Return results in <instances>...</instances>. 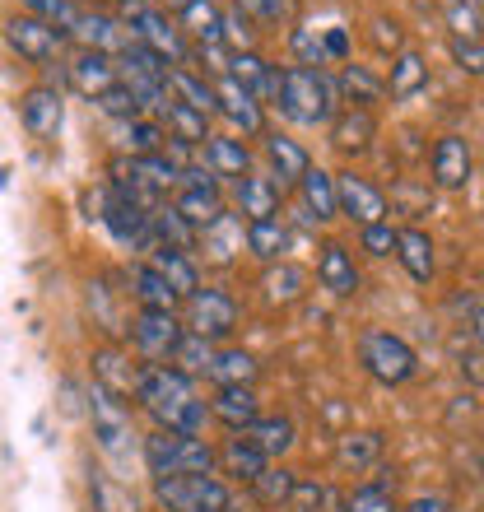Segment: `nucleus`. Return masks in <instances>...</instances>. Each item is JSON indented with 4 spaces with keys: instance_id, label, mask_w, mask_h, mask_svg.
I'll return each mask as SVG.
<instances>
[{
    "instance_id": "56",
    "label": "nucleus",
    "mask_w": 484,
    "mask_h": 512,
    "mask_svg": "<svg viewBox=\"0 0 484 512\" xmlns=\"http://www.w3.org/2000/svg\"><path fill=\"white\" fill-rule=\"evenodd\" d=\"M461 378L471 382V387H484V345H475V350L461 359Z\"/></svg>"
},
{
    "instance_id": "26",
    "label": "nucleus",
    "mask_w": 484,
    "mask_h": 512,
    "mask_svg": "<svg viewBox=\"0 0 484 512\" xmlns=\"http://www.w3.org/2000/svg\"><path fill=\"white\" fill-rule=\"evenodd\" d=\"M261 154L270 163V177L280 182V187H298V177L312 168V154L298 140H289L284 131H266L261 135Z\"/></svg>"
},
{
    "instance_id": "32",
    "label": "nucleus",
    "mask_w": 484,
    "mask_h": 512,
    "mask_svg": "<svg viewBox=\"0 0 484 512\" xmlns=\"http://www.w3.org/2000/svg\"><path fill=\"white\" fill-rule=\"evenodd\" d=\"M112 140H117L121 159H135V154H163L168 131L159 117H131V122H112Z\"/></svg>"
},
{
    "instance_id": "59",
    "label": "nucleus",
    "mask_w": 484,
    "mask_h": 512,
    "mask_svg": "<svg viewBox=\"0 0 484 512\" xmlns=\"http://www.w3.org/2000/svg\"><path fill=\"white\" fill-rule=\"evenodd\" d=\"M187 5H191V0H163V10H173V14H177V10H187Z\"/></svg>"
},
{
    "instance_id": "15",
    "label": "nucleus",
    "mask_w": 484,
    "mask_h": 512,
    "mask_svg": "<svg viewBox=\"0 0 484 512\" xmlns=\"http://www.w3.org/2000/svg\"><path fill=\"white\" fill-rule=\"evenodd\" d=\"M19 122L33 140H52L66 122V94L56 89V84H33L19 94Z\"/></svg>"
},
{
    "instance_id": "47",
    "label": "nucleus",
    "mask_w": 484,
    "mask_h": 512,
    "mask_svg": "<svg viewBox=\"0 0 484 512\" xmlns=\"http://www.w3.org/2000/svg\"><path fill=\"white\" fill-rule=\"evenodd\" d=\"M215 350L219 345H210V340H201V336H182V345H177V354H173V368H182L187 378H205L210 364H215Z\"/></svg>"
},
{
    "instance_id": "35",
    "label": "nucleus",
    "mask_w": 484,
    "mask_h": 512,
    "mask_svg": "<svg viewBox=\"0 0 484 512\" xmlns=\"http://www.w3.org/2000/svg\"><path fill=\"white\" fill-rule=\"evenodd\" d=\"M173 210L187 219L191 229L201 233V229H210L224 210H229V201H224V191H219V187H177Z\"/></svg>"
},
{
    "instance_id": "62",
    "label": "nucleus",
    "mask_w": 484,
    "mask_h": 512,
    "mask_svg": "<svg viewBox=\"0 0 484 512\" xmlns=\"http://www.w3.org/2000/svg\"><path fill=\"white\" fill-rule=\"evenodd\" d=\"M117 5H149V0H117Z\"/></svg>"
},
{
    "instance_id": "40",
    "label": "nucleus",
    "mask_w": 484,
    "mask_h": 512,
    "mask_svg": "<svg viewBox=\"0 0 484 512\" xmlns=\"http://www.w3.org/2000/svg\"><path fill=\"white\" fill-rule=\"evenodd\" d=\"M424 84H429V61H424V56L410 52V47L391 56V75H387V98H391V103L415 98Z\"/></svg>"
},
{
    "instance_id": "3",
    "label": "nucleus",
    "mask_w": 484,
    "mask_h": 512,
    "mask_svg": "<svg viewBox=\"0 0 484 512\" xmlns=\"http://www.w3.org/2000/svg\"><path fill=\"white\" fill-rule=\"evenodd\" d=\"M140 461L145 471L159 475H201L215 471V443L205 433H173V429H154L140 438Z\"/></svg>"
},
{
    "instance_id": "25",
    "label": "nucleus",
    "mask_w": 484,
    "mask_h": 512,
    "mask_svg": "<svg viewBox=\"0 0 484 512\" xmlns=\"http://www.w3.org/2000/svg\"><path fill=\"white\" fill-rule=\"evenodd\" d=\"M126 294L135 298V308H149V312H177L182 308V294H177L173 284L163 280L149 261H135V266L126 270Z\"/></svg>"
},
{
    "instance_id": "28",
    "label": "nucleus",
    "mask_w": 484,
    "mask_h": 512,
    "mask_svg": "<svg viewBox=\"0 0 484 512\" xmlns=\"http://www.w3.org/2000/svg\"><path fill=\"white\" fill-rule=\"evenodd\" d=\"M308 284H312V275L298 261H270L256 289H261V298H266L270 308H294V303H303Z\"/></svg>"
},
{
    "instance_id": "41",
    "label": "nucleus",
    "mask_w": 484,
    "mask_h": 512,
    "mask_svg": "<svg viewBox=\"0 0 484 512\" xmlns=\"http://www.w3.org/2000/svg\"><path fill=\"white\" fill-rule=\"evenodd\" d=\"M242 438L261 447L270 461H280L284 452L298 443V429H294V419H289V415H261L256 424H247V429H242Z\"/></svg>"
},
{
    "instance_id": "1",
    "label": "nucleus",
    "mask_w": 484,
    "mask_h": 512,
    "mask_svg": "<svg viewBox=\"0 0 484 512\" xmlns=\"http://www.w3.org/2000/svg\"><path fill=\"white\" fill-rule=\"evenodd\" d=\"M131 401L154 419V429H173V433H205L210 429V401L201 396L196 378H187V373L173 364L140 368V382H135Z\"/></svg>"
},
{
    "instance_id": "19",
    "label": "nucleus",
    "mask_w": 484,
    "mask_h": 512,
    "mask_svg": "<svg viewBox=\"0 0 484 512\" xmlns=\"http://www.w3.org/2000/svg\"><path fill=\"white\" fill-rule=\"evenodd\" d=\"M252 145L242 140V135H233V131H210V140L201 145V168H210V173L224 182V177H247L252 173Z\"/></svg>"
},
{
    "instance_id": "5",
    "label": "nucleus",
    "mask_w": 484,
    "mask_h": 512,
    "mask_svg": "<svg viewBox=\"0 0 484 512\" xmlns=\"http://www.w3.org/2000/svg\"><path fill=\"white\" fill-rule=\"evenodd\" d=\"M154 503L163 512H233V485L215 471L201 475H159Z\"/></svg>"
},
{
    "instance_id": "51",
    "label": "nucleus",
    "mask_w": 484,
    "mask_h": 512,
    "mask_svg": "<svg viewBox=\"0 0 484 512\" xmlns=\"http://www.w3.org/2000/svg\"><path fill=\"white\" fill-rule=\"evenodd\" d=\"M19 5H24V14L47 19L52 28H70L75 24V14H80V5H70V0H19Z\"/></svg>"
},
{
    "instance_id": "17",
    "label": "nucleus",
    "mask_w": 484,
    "mask_h": 512,
    "mask_svg": "<svg viewBox=\"0 0 484 512\" xmlns=\"http://www.w3.org/2000/svg\"><path fill=\"white\" fill-rule=\"evenodd\" d=\"M66 84L75 89L80 98H89L94 103L98 94H108V89H117L121 75H117V56H103V52H75L66 56Z\"/></svg>"
},
{
    "instance_id": "13",
    "label": "nucleus",
    "mask_w": 484,
    "mask_h": 512,
    "mask_svg": "<svg viewBox=\"0 0 484 512\" xmlns=\"http://www.w3.org/2000/svg\"><path fill=\"white\" fill-rule=\"evenodd\" d=\"M215 103H219L215 117H224V122L233 126V135H242V140H247V135H256V140H261V135L270 131L266 103H261L256 94H247L233 75H215Z\"/></svg>"
},
{
    "instance_id": "58",
    "label": "nucleus",
    "mask_w": 484,
    "mask_h": 512,
    "mask_svg": "<svg viewBox=\"0 0 484 512\" xmlns=\"http://www.w3.org/2000/svg\"><path fill=\"white\" fill-rule=\"evenodd\" d=\"M471 340L484 345V303H475V312H471Z\"/></svg>"
},
{
    "instance_id": "2",
    "label": "nucleus",
    "mask_w": 484,
    "mask_h": 512,
    "mask_svg": "<svg viewBox=\"0 0 484 512\" xmlns=\"http://www.w3.org/2000/svg\"><path fill=\"white\" fill-rule=\"evenodd\" d=\"M275 112L284 122L317 131L331 126L340 112V84L326 70H308V66H284L280 70V94H275Z\"/></svg>"
},
{
    "instance_id": "33",
    "label": "nucleus",
    "mask_w": 484,
    "mask_h": 512,
    "mask_svg": "<svg viewBox=\"0 0 484 512\" xmlns=\"http://www.w3.org/2000/svg\"><path fill=\"white\" fill-rule=\"evenodd\" d=\"M177 28H182V38L196 42V47H224V42H219L224 5H219V0H191L187 10H177Z\"/></svg>"
},
{
    "instance_id": "60",
    "label": "nucleus",
    "mask_w": 484,
    "mask_h": 512,
    "mask_svg": "<svg viewBox=\"0 0 484 512\" xmlns=\"http://www.w3.org/2000/svg\"><path fill=\"white\" fill-rule=\"evenodd\" d=\"M70 5H80V10H98L103 0H70Z\"/></svg>"
},
{
    "instance_id": "61",
    "label": "nucleus",
    "mask_w": 484,
    "mask_h": 512,
    "mask_svg": "<svg viewBox=\"0 0 484 512\" xmlns=\"http://www.w3.org/2000/svg\"><path fill=\"white\" fill-rule=\"evenodd\" d=\"M475 14H480V24H484V0H475Z\"/></svg>"
},
{
    "instance_id": "48",
    "label": "nucleus",
    "mask_w": 484,
    "mask_h": 512,
    "mask_svg": "<svg viewBox=\"0 0 484 512\" xmlns=\"http://www.w3.org/2000/svg\"><path fill=\"white\" fill-rule=\"evenodd\" d=\"M256 24L247 19V14H238L233 5H224V28H219V42H224V52H256Z\"/></svg>"
},
{
    "instance_id": "46",
    "label": "nucleus",
    "mask_w": 484,
    "mask_h": 512,
    "mask_svg": "<svg viewBox=\"0 0 484 512\" xmlns=\"http://www.w3.org/2000/svg\"><path fill=\"white\" fill-rule=\"evenodd\" d=\"M294 485H298V471H289V466H266V471L256 475L247 489H252L256 503H266V508H284L289 494H294Z\"/></svg>"
},
{
    "instance_id": "53",
    "label": "nucleus",
    "mask_w": 484,
    "mask_h": 512,
    "mask_svg": "<svg viewBox=\"0 0 484 512\" xmlns=\"http://www.w3.org/2000/svg\"><path fill=\"white\" fill-rule=\"evenodd\" d=\"M94 503H98V512H140L131 494L121 485H112V480H103V475H94Z\"/></svg>"
},
{
    "instance_id": "43",
    "label": "nucleus",
    "mask_w": 484,
    "mask_h": 512,
    "mask_svg": "<svg viewBox=\"0 0 484 512\" xmlns=\"http://www.w3.org/2000/svg\"><path fill=\"white\" fill-rule=\"evenodd\" d=\"M159 122H163V131L173 135V140H182V145H196V149H201L205 140H210V117L191 112L187 103H177V98L168 103V108H163Z\"/></svg>"
},
{
    "instance_id": "36",
    "label": "nucleus",
    "mask_w": 484,
    "mask_h": 512,
    "mask_svg": "<svg viewBox=\"0 0 484 512\" xmlns=\"http://www.w3.org/2000/svg\"><path fill=\"white\" fill-rule=\"evenodd\" d=\"M168 89H173L177 103H187V108L201 112V117H215V112H219V103H215V80H210L205 70H191V66L168 70Z\"/></svg>"
},
{
    "instance_id": "44",
    "label": "nucleus",
    "mask_w": 484,
    "mask_h": 512,
    "mask_svg": "<svg viewBox=\"0 0 484 512\" xmlns=\"http://www.w3.org/2000/svg\"><path fill=\"white\" fill-rule=\"evenodd\" d=\"M340 512H401L396 508V475L377 471V480H368V485L354 489Z\"/></svg>"
},
{
    "instance_id": "30",
    "label": "nucleus",
    "mask_w": 484,
    "mask_h": 512,
    "mask_svg": "<svg viewBox=\"0 0 484 512\" xmlns=\"http://www.w3.org/2000/svg\"><path fill=\"white\" fill-rule=\"evenodd\" d=\"M382 452H387V438L377 429H350L336 438V471L345 475H363L373 471L377 461H382Z\"/></svg>"
},
{
    "instance_id": "54",
    "label": "nucleus",
    "mask_w": 484,
    "mask_h": 512,
    "mask_svg": "<svg viewBox=\"0 0 484 512\" xmlns=\"http://www.w3.org/2000/svg\"><path fill=\"white\" fill-rule=\"evenodd\" d=\"M322 38H326V56H331V66H345V61H350V52H354L350 28L331 24V28H322Z\"/></svg>"
},
{
    "instance_id": "49",
    "label": "nucleus",
    "mask_w": 484,
    "mask_h": 512,
    "mask_svg": "<svg viewBox=\"0 0 484 512\" xmlns=\"http://www.w3.org/2000/svg\"><path fill=\"white\" fill-rule=\"evenodd\" d=\"M447 28H452V38H466V42H484V24L480 14H475V0H447Z\"/></svg>"
},
{
    "instance_id": "63",
    "label": "nucleus",
    "mask_w": 484,
    "mask_h": 512,
    "mask_svg": "<svg viewBox=\"0 0 484 512\" xmlns=\"http://www.w3.org/2000/svg\"><path fill=\"white\" fill-rule=\"evenodd\" d=\"M480 438H484V433H480Z\"/></svg>"
},
{
    "instance_id": "34",
    "label": "nucleus",
    "mask_w": 484,
    "mask_h": 512,
    "mask_svg": "<svg viewBox=\"0 0 484 512\" xmlns=\"http://www.w3.org/2000/svg\"><path fill=\"white\" fill-rule=\"evenodd\" d=\"M438 247H433V238L424 229H396V256H401V266H405V275L415 284H429L433 280V270H438Z\"/></svg>"
},
{
    "instance_id": "7",
    "label": "nucleus",
    "mask_w": 484,
    "mask_h": 512,
    "mask_svg": "<svg viewBox=\"0 0 484 512\" xmlns=\"http://www.w3.org/2000/svg\"><path fill=\"white\" fill-rule=\"evenodd\" d=\"M238 298L229 289H210L201 284L196 294L182 298V326H187V336H201L210 345H224V340L238 331Z\"/></svg>"
},
{
    "instance_id": "31",
    "label": "nucleus",
    "mask_w": 484,
    "mask_h": 512,
    "mask_svg": "<svg viewBox=\"0 0 484 512\" xmlns=\"http://www.w3.org/2000/svg\"><path fill=\"white\" fill-rule=\"evenodd\" d=\"M196 247H205V256H210L215 266H233V261H238V252L247 247V224H242V215L224 210L210 229L196 233Z\"/></svg>"
},
{
    "instance_id": "4",
    "label": "nucleus",
    "mask_w": 484,
    "mask_h": 512,
    "mask_svg": "<svg viewBox=\"0 0 484 512\" xmlns=\"http://www.w3.org/2000/svg\"><path fill=\"white\" fill-rule=\"evenodd\" d=\"M359 364H363V373L373 382H382V387H405V382L419 378L415 345L405 336H396V331H387V326H368L359 336Z\"/></svg>"
},
{
    "instance_id": "29",
    "label": "nucleus",
    "mask_w": 484,
    "mask_h": 512,
    "mask_svg": "<svg viewBox=\"0 0 484 512\" xmlns=\"http://www.w3.org/2000/svg\"><path fill=\"white\" fill-rule=\"evenodd\" d=\"M145 261L154 270H159L163 280L173 284L177 294L187 298V294H196L201 289V266H196V256L191 252H182V247H168V243H149L145 247Z\"/></svg>"
},
{
    "instance_id": "55",
    "label": "nucleus",
    "mask_w": 484,
    "mask_h": 512,
    "mask_svg": "<svg viewBox=\"0 0 484 512\" xmlns=\"http://www.w3.org/2000/svg\"><path fill=\"white\" fill-rule=\"evenodd\" d=\"M452 61H457L466 75H484V42L452 38Z\"/></svg>"
},
{
    "instance_id": "39",
    "label": "nucleus",
    "mask_w": 484,
    "mask_h": 512,
    "mask_svg": "<svg viewBox=\"0 0 484 512\" xmlns=\"http://www.w3.org/2000/svg\"><path fill=\"white\" fill-rule=\"evenodd\" d=\"M340 98H345V108H368L373 112V103H382L387 98V80L382 75H373L368 66H354V61H345L340 66Z\"/></svg>"
},
{
    "instance_id": "23",
    "label": "nucleus",
    "mask_w": 484,
    "mask_h": 512,
    "mask_svg": "<svg viewBox=\"0 0 484 512\" xmlns=\"http://www.w3.org/2000/svg\"><path fill=\"white\" fill-rule=\"evenodd\" d=\"M266 466H270V457L256 443H247L242 433H229V438L215 447V471L229 475L233 485H252L256 475L266 471Z\"/></svg>"
},
{
    "instance_id": "20",
    "label": "nucleus",
    "mask_w": 484,
    "mask_h": 512,
    "mask_svg": "<svg viewBox=\"0 0 484 512\" xmlns=\"http://www.w3.org/2000/svg\"><path fill=\"white\" fill-rule=\"evenodd\" d=\"M298 215H303V224H312V229L340 219V210H336V173H326V168L312 163L308 173L298 177Z\"/></svg>"
},
{
    "instance_id": "27",
    "label": "nucleus",
    "mask_w": 484,
    "mask_h": 512,
    "mask_svg": "<svg viewBox=\"0 0 484 512\" xmlns=\"http://www.w3.org/2000/svg\"><path fill=\"white\" fill-rule=\"evenodd\" d=\"M256 419H261L256 387H215V396H210V424H224L229 433H242Z\"/></svg>"
},
{
    "instance_id": "8",
    "label": "nucleus",
    "mask_w": 484,
    "mask_h": 512,
    "mask_svg": "<svg viewBox=\"0 0 484 512\" xmlns=\"http://www.w3.org/2000/svg\"><path fill=\"white\" fill-rule=\"evenodd\" d=\"M187 336V326L177 312H149V308H135V317L126 322V345L140 364H173L177 345Z\"/></svg>"
},
{
    "instance_id": "52",
    "label": "nucleus",
    "mask_w": 484,
    "mask_h": 512,
    "mask_svg": "<svg viewBox=\"0 0 484 512\" xmlns=\"http://www.w3.org/2000/svg\"><path fill=\"white\" fill-rule=\"evenodd\" d=\"M359 247L368 256H396V229H391V219H382V224H368V229H359Z\"/></svg>"
},
{
    "instance_id": "24",
    "label": "nucleus",
    "mask_w": 484,
    "mask_h": 512,
    "mask_svg": "<svg viewBox=\"0 0 484 512\" xmlns=\"http://www.w3.org/2000/svg\"><path fill=\"white\" fill-rule=\"evenodd\" d=\"M326 135H331V149H340L345 159H354V154H368L377 140V112L368 108H340L336 122L326 126Z\"/></svg>"
},
{
    "instance_id": "42",
    "label": "nucleus",
    "mask_w": 484,
    "mask_h": 512,
    "mask_svg": "<svg viewBox=\"0 0 484 512\" xmlns=\"http://www.w3.org/2000/svg\"><path fill=\"white\" fill-rule=\"evenodd\" d=\"M247 252L256 256V261H284V252H289V224L284 219H256V224H247Z\"/></svg>"
},
{
    "instance_id": "37",
    "label": "nucleus",
    "mask_w": 484,
    "mask_h": 512,
    "mask_svg": "<svg viewBox=\"0 0 484 512\" xmlns=\"http://www.w3.org/2000/svg\"><path fill=\"white\" fill-rule=\"evenodd\" d=\"M205 378L215 382V387H256L261 378V364H256V354L238 350V345H219L215 350V364Z\"/></svg>"
},
{
    "instance_id": "16",
    "label": "nucleus",
    "mask_w": 484,
    "mask_h": 512,
    "mask_svg": "<svg viewBox=\"0 0 484 512\" xmlns=\"http://www.w3.org/2000/svg\"><path fill=\"white\" fill-rule=\"evenodd\" d=\"M94 382L98 387H108V391H117L121 401H131L135 396V382H140V359L131 354V345H121V340H108V345H98L94 350Z\"/></svg>"
},
{
    "instance_id": "45",
    "label": "nucleus",
    "mask_w": 484,
    "mask_h": 512,
    "mask_svg": "<svg viewBox=\"0 0 484 512\" xmlns=\"http://www.w3.org/2000/svg\"><path fill=\"white\" fill-rule=\"evenodd\" d=\"M289 52H294L298 66H308V70H326V66H331L322 28H317V24H303V19L289 28Z\"/></svg>"
},
{
    "instance_id": "9",
    "label": "nucleus",
    "mask_w": 484,
    "mask_h": 512,
    "mask_svg": "<svg viewBox=\"0 0 484 512\" xmlns=\"http://www.w3.org/2000/svg\"><path fill=\"white\" fill-rule=\"evenodd\" d=\"M89 419H94V438L112 461H126L135 452V424H131V401H121L117 391L89 382Z\"/></svg>"
},
{
    "instance_id": "14",
    "label": "nucleus",
    "mask_w": 484,
    "mask_h": 512,
    "mask_svg": "<svg viewBox=\"0 0 484 512\" xmlns=\"http://www.w3.org/2000/svg\"><path fill=\"white\" fill-rule=\"evenodd\" d=\"M475 173V154L466 135H443L429 154V182L438 191H466Z\"/></svg>"
},
{
    "instance_id": "10",
    "label": "nucleus",
    "mask_w": 484,
    "mask_h": 512,
    "mask_svg": "<svg viewBox=\"0 0 484 512\" xmlns=\"http://www.w3.org/2000/svg\"><path fill=\"white\" fill-rule=\"evenodd\" d=\"M5 42H10V52L19 56V61H28V66H52L56 56L70 47L66 28H52L47 19H33V14H10L5 19Z\"/></svg>"
},
{
    "instance_id": "22",
    "label": "nucleus",
    "mask_w": 484,
    "mask_h": 512,
    "mask_svg": "<svg viewBox=\"0 0 484 512\" xmlns=\"http://www.w3.org/2000/svg\"><path fill=\"white\" fill-rule=\"evenodd\" d=\"M224 75H233L247 94H256L266 108H275V94H280V66L275 61H266L261 52H233Z\"/></svg>"
},
{
    "instance_id": "11",
    "label": "nucleus",
    "mask_w": 484,
    "mask_h": 512,
    "mask_svg": "<svg viewBox=\"0 0 484 512\" xmlns=\"http://www.w3.org/2000/svg\"><path fill=\"white\" fill-rule=\"evenodd\" d=\"M66 38L80 47V52H103V56H121L126 47H131V28L121 24V14L112 10H80L75 14V24L66 28Z\"/></svg>"
},
{
    "instance_id": "18",
    "label": "nucleus",
    "mask_w": 484,
    "mask_h": 512,
    "mask_svg": "<svg viewBox=\"0 0 484 512\" xmlns=\"http://www.w3.org/2000/svg\"><path fill=\"white\" fill-rule=\"evenodd\" d=\"M280 201H284V187L270 173H256V168L247 177H238V187H233V215H242V224L280 219Z\"/></svg>"
},
{
    "instance_id": "57",
    "label": "nucleus",
    "mask_w": 484,
    "mask_h": 512,
    "mask_svg": "<svg viewBox=\"0 0 484 512\" xmlns=\"http://www.w3.org/2000/svg\"><path fill=\"white\" fill-rule=\"evenodd\" d=\"M401 512H457V508H452L443 494H419V499H410Z\"/></svg>"
},
{
    "instance_id": "50",
    "label": "nucleus",
    "mask_w": 484,
    "mask_h": 512,
    "mask_svg": "<svg viewBox=\"0 0 484 512\" xmlns=\"http://www.w3.org/2000/svg\"><path fill=\"white\" fill-rule=\"evenodd\" d=\"M94 108L108 117V122H131V117H145L140 112V103L131 98V89L126 84H117V89H108V94H98L94 98Z\"/></svg>"
},
{
    "instance_id": "12",
    "label": "nucleus",
    "mask_w": 484,
    "mask_h": 512,
    "mask_svg": "<svg viewBox=\"0 0 484 512\" xmlns=\"http://www.w3.org/2000/svg\"><path fill=\"white\" fill-rule=\"evenodd\" d=\"M336 210H340V219H350L359 229L382 224L387 219V191L377 187L373 177L345 168V173H336Z\"/></svg>"
},
{
    "instance_id": "38",
    "label": "nucleus",
    "mask_w": 484,
    "mask_h": 512,
    "mask_svg": "<svg viewBox=\"0 0 484 512\" xmlns=\"http://www.w3.org/2000/svg\"><path fill=\"white\" fill-rule=\"evenodd\" d=\"M233 10L247 14L256 33H280L303 19V0H233Z\"/></svg>"
},
{
    "instance_id": "21",
    "label": "nucleus",
    "mask_w": 484,
    "mask_h": 512,
    "mask_svg": "<svg viewBox=\"0 0 484 512\" xmlns=\"http://www.w3.org/2000/svg\"><path fill=\"white\" fill-rule=\"evenodd\" d=\"M317 284H322L326 294L336 298H354L359 294V266H354V252L345 243H336V238H326L322 252H317Z\"/></svg>"
},
{
    "instance_id": "6",
    "label": "nucleus",
    "mask_w": 484,
    "mask_h": 512,
    "mask_svg": "<svg viewBox=\"0 0 484 512\" xmlns=\"http://www.w3.org/2000/svg\"><path fill=\"white\" fill-rule=\"evenodd\" d=\"M117 14H121V24L131 28V38L140 42V47H149L159 61H168L173 70L191 61V42L182 38V28H177V19L168 10H154V5H121Z\"/></svg>"
}]
</instances>
